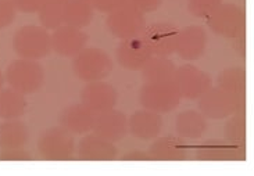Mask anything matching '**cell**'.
<instances>
[{"label":"cell","mask_w":254,"mask_h":176,"mask_svg":"<svg viewBox=\"0 0 254 176\" xmlns=\"http://www.w3.org/2000/svg\"><path fill=\"white\" fill-rule=\"evenodd\" d=\"M81 102L90 111L97 114L114 109L118 102V93L107 82H86V86L81 92Z\"/></svg>","instance_id":"11"},{"label":"cell","mask_w":254,"mask_h":176,"mask_svg":"<svg viewBox=\"0 0 254 176\" xmlns=\"http://www.w3.org/2000/svg\"><path fill=\"white\" fill-rule=\"evenodd\" d=\"M50 42L52 50H55L59 56L75 57L86 46L88 35L81 28L63 24L62 27L56 28L53 35L50 36Z\"/></svg>","instance_id":"12"},{"label":"cell","mask_w":254,"mask_h":176,"mask_svg":"<svg viewBox=\"0 0 254 176\" xmlns=\"http://www.w3.org/2000/svg\"><path fill=\"white\" fill-rule=\"evenodd\" d=\"M17 8L14 7L11 0H0V29L11 25L15 18Z\"/></svg>","instance_id":"30"},{"label":"cell","mask_w":254,"mask_h":176,"mask_svg":"<svg viewBox=\"0 0 254 176\" xmlns=\"http://www.w3.org/2000/svg\"><path fill=\"white\" fill-rule=\"evenodd\" d=\"M196 156L201 161H238L245 158V147L228 140H208L197 149Z\"/></svg>","instance_id":"19"},{"label":"cell","mask_w":254,"mask_h":176,"mask_svg":"<svg viewBox=\"0 0 254 176\" xmlns=\"http://www.w3.org/2000/svg\"><path fill=\"white\" fill-rule=\"evenodd\" d=\"M29 140V129L18 119L4 121L0 125V147L3 150L20 149Z\"/></svg>","instance_id":"23"},{"label":"cell","mask_w":254,"mask_h":176,"mask_svg":"<svg viewBox=\"0 0 254 176\" xmlns=\"http://www.w3.org/2000/svg\"><path fill=\"white\" fill-rule=\"evenodd\" d=\"M128 3H129V0H92L93 7L103 13H111Z\"/></svg>","instance_id":"32"},{"label":"cell","mask_w":254,"mask_h":176,"mask_svg":"<svg viewBox=\"0 0 254 176\" xmlns=\"http://www.w3.org/2000/svg\"><path fill=\"white\" fill-rule=\"evenodd\" d=\"M224 135L228 142L234 144H245L248 135V122H246V116L242 110L231 116V119L224 128Z\"/></svg>","instance_id":"28"},{"label":"cell","mask_w":254,"mask_h":176,"mask_svg":"<svg viewBox=\"0 0 254 176\" xmlns=\"http://www.w3.org/2000/svg\"><path fill=\"white\" fill-rule=\"evenodd\" d=\"M0 160L1 161H28V160H32V156L29 151L20 147V149L4 150L0 154Z\"/></svg>","instance_id":"31"},{"label":"cell","mask_w":254,"mask_h":176,"mask_svg":"<svg viewBox=\"0 0 254 176\" xmlns=\"http://www.w3.org/2000/svg\"><path fill=\"white\" fill-rule=\"evenodd\" d=\"M90 1H92V0H90Z\"/></svg>","instance_id":"37"},{"label":"cell","mask_w":254,"mask_h":176,"mask_svg":"<svg viewBox=\"0 0 254 176\" xmlns=\"http://www.w3.org/2000/svg\"><path fill=\"white\" fill-rule=\"evenodd\" d=\"M107 28L111 35L118 39L124 41L135 38L142 34L144 29V15L139 8L128 3L109 13Z\"/></svg>","instance_id":"8"},{"label":"cell","mask_w":254,"mask_h":176,"mask_svg":"<svg viewBox=\"0 0 254 176\" xmlns=\"http://www.w3.org/2000/svg\"><path fill=\"white\" fill-rule=\"evenodd\" d=\"M207 118L199 111L186 110L177 117V133L184 139L197 140L206 133Z\"/></svg>","instance_id":"21"},{"label":"cell","mask_w":254,"mask_h":176,"mask_svg":"<svg viewBox=\"0 0 254 176\" xmlns=\"http://www.w3.org/2000/svg\"><path fill=\"white\" fill-rule=\"evenodd\" d=\"M95 15V7L90 0H65L64 24L83 29L88 27Z\"/></svg>","instance_id":"22"},{"label":"cell","mask_w":254,"mask_h":176,"mask_svg":"<svg viewBox=\"0 0 254 176\" xmlns=\"http://www.w3.org/2000/svg\"><path fill=\"white\" fill-rule=\"evenodd\" d=\"M95 113L90 111L86 106L72 104L62 111L59 117L60 126L68 130L71 135H86L93 129Z\"/></svg>","instance_id":"18"},{"label":"cell","mask_w":254,"mask_h":176,"mask_svg":"<svg viewBox=\"0 0 254 176\" xmlns=\"http://www.w3.org/2000/svg\"><path fill=\"white\" fill-rule=\"evenodd\" d=\"M175 64L167 57H151L142 68V75L146 82L171 81L175 72Z\"/></svg>","instance_id":"25"},{"label":"cell","mask_w":254,"mask_h":176,"mask_svg":"<svg viewBox=\"0 0 254 176\" xmlns=\"http://www.w3.org/2000/svg\"><path fill=\"white\" fill-rule=\"evenodd\" d=\"M38 151L48 161H69L75 153L74 137L62 126L45 130L38 139Z\"/></svg>","instance_id":"7"},{"label":"cell","mask_w":254,"mask_h":176,"mask_svg":"<svg viewBox=\"0 0 254 176\" xmlns=\"http://www.w3.org/2000/svg\"><path fill=\"white\" fill-rule=\"evenodd\" d=\"M164 121L161 118V114L146 109L135 111L128 119V130L135 137L144 142L154 140L156 137H158L161 133Z\"/></svg>","instance_id":"16"},{"label":"cell","mask_w":254,"mask_h":176,"mask_svg":"<svg viewBox=\"0 0 254 176\" xmlns=\"http://www.w3.org/2000/svg\"><path fill=\"white\" fill-rule=\"evenodd\" d=\"M121 160H123V161H149L150 157H149V153L135 150V151L125 153L124 156L121 157Z\"/></svg>","instance_id":"35"},{"label":"cell","mask_w":254,"mask_h":176,"mask_svg":"<svg viewBox=\"0 0 254 176\" xmlns=\"http://www.w3.org/2000/svg\"><path fill=\"white\" fill-rule=\"evenodd\" d=\"M149 157L154 161H182L188 157V146L175 136L156 137L149 149Z\"/></svg>","instance_id":"20"},{"label":"cell","mask_w":254,"mask_h":176,"mask_svg":"<svg viewBox=\"0 0 254 176\" xmlns=\"http://www.w3.org/2000/svg\"><path fill=\"white\" fill-rule=\"evenodd\" d=\"M178 88L172 81L147 82L139 93L142 107L158 114H168L181 103Z\"/></svg>","instance_id":"3"},{"label":"cell","mask_w":254,"mask_h":176,"mask_svg":"<svg viewBox=\"0 0 254 176\" xmlns=\"http://www.w3.org/2000/svg\"><path fill=\"white\" fill-rule=\"evenodd\" d=\"M117 156L118 150L114 143L96 133L83 136L78 143V157L83 161H114Z\"/></svg>","instance_id":"17"},{"label":"cell","mask_w":254,"mask_h":176,"mask_svg":"<svg viewBox=\"0 0 254 176\" xmlns=\"http://www.w3.org/2000/svg\"><path fill=\"white\" fill-rule=\"evenodd\" d=\"M245 106V96L236 95L221 88H211L199 97L200 113L210 119H225L241 111Z\"/></svg>","instance_id":"2"},{"label":"cell","mask_w":254,"mask_h":176,"mask_svg":"<svg viewBox=\"0 0 254 176\" xmlns=\"http://www.w3.org/2000/svg\"><path fill=\"white\" fill-rule=\"evenodd\" d=\"M129 3L139 8L142 13H150L163 4V0H129Z\"/></svg>","instance_id":"34"},{"label":"cell","mask_w":254,"mask_h":176,"mask_svg":"<svg viewBox=\"0 0 254 176\" xmlns=\"http://www.w3.org/2000/svg\"><path fill=\"white\" fill-rule=\"evenodd\" d=\"M248 75L246 69L242 67H229L222 69L217 76V86L236 95L246 93Z\"/></svg>","instance_id":"26"},{"label":"cell","mask_w":254,"mask_h":176,"mask_svg":"<svg viewBox=\"0 0 254 176\" xmlns=\"http://www.w3.org/2000/svg\"><path fill=\"white\" fill-rule=\"evenodd\" d=\"M17 11L21 13H38L45 0H11Z\"/></svg>","instance_id":"33"},{"label":"cell","mask_w":254,"mask_h":176,"mask_svg":"<svg viewBox=\"0 0 254 176\" xmlns=\"http://www.w3.org/2000/svg\"><path fill=\"white\" fill-rule=\"evenodd\" d=\"M27 111L25 95L14 89H0V119H18Z\"/></svg>","instance_id":"24"},{"label":"cell","mask_w":254,"mask_h":176,"mask_svg":"<svg viewBox=\"0 0 254 176\" xmlns=\"http://www.w3.org/2000/svg\"><path fill=\"white\" fill-rule=\"evenodd\" d=\"M64 4L65 0H45L39 8V21L42 27L53 29L64 24Z\"/></svg>","instance_id":"27"},{"label":"cell","mask_w":254,"mask_h":176,"mask_svg":"<svg viewBox=\"0 0 254 176\" xmlns=\"http://www.w3.org/2000/svg\"><path fill=\"white\" fill-rule=\"evenodd\" d=\"M207 48V34L204 28L199 25L184 28L178 32L175 53L188 61L199 60Z\"/></svg>","instance_id":"14"},{"label":"cell","mask_w":254,"mask_h":176,"mask_svg":"<svg viewBox=\"0 0 254 176\" xmlns=\"http://www.w3.org/2000/svg\"><path fill=\"white\" fill-rule=\"evenodd\" d=\"M171 81L178 88L181 97H185L189 100L199 99L213 86L211 76L192 64L175 68Z\"/></svg>","instance_id":"9"},{"label":"cell","mask_w":254,"mask_h":176,"mask_svg":"<svg viewBox=\"0 0 254 176\" xmlns=\"http://www.w3.org/2000/svg\"><path fill=\"white\" fill-rule=\"evenodd\" d=\"M116 55L118 64L129 71L142 69L144 64L153 57L151 50L142 36L124 39L118 46Z\"/></svg>","instance_id":"13"},{"label":"cell","mask_w":254,"mask_h":176,"mask_svg":"<svg viewBox=\"0 0 254 176\" xmlns=\"http://www.w3.org/2000/svg\"><path fill=\"white\" fill-rule=\"evenodd\" d=\"M207 24L214 34L224 38H238L245 32L246 11L232 3H221L207 15Z\"/></svg>","instance_id":"6"},{"label":"cell","mask_w":254,"mask_h":176,"mask_svg":"<svg viewBox=\"0 0 254 176\" xmlns=\"http://www.w3.org/2000/svg\"><path fill=\"white\" fill-rule=\"evenodd\" d=\"M92 130L106 140L116 143L128 133V118L124 113L114 109L97 113Z\"/></svg>","instance_id":"15"},{"label":"cell","mask_w":254,"mask_h":176,"mask_svg":"<svg viewBox=\"0 0 254 176\" xmlns=\"http://www.w3.org/2000/svg\"><path fill=\"white\" fill-rule=\"evenodd\" d=\"M13 49L21 59L38 61L45 59L52 50L48 29L39 25L21 27L14 34Z\"/></svg>","instance_id":"1"},{"label":"cell","mask_w":254,"mask_h":176,"mask_svg":"<svg viewBox=\"0 0 254 176\" xmlns=\"http://www.w3.org/2000/svg\"><path fill=\"white\" fill-rule=\"evenodd\" d=\"M4 78L11 89L22 95H32L41 89L45 72L38 60L18 59L7 67Z\"/></svg>","instance_id":"4"},{"label":"cell","mask_w":254,"mask_h":176,"mask_svg":"<svg viewBox=\"0 0 254 176\" xmlns=\"http://www.w3.org/2000/svg\"><path fill=\"white\" fill-rule=\"evenodd\" d=\"M4 81H6V78H4V75H3V72L0 71V89H3Z\"/></svg>","instance_id":"36"},{"label":"cell","mask_w":254,"mask_h":176,"mask_svg":"<svg viewBox=\"0 0 254 176\" xmlns=\"http://www.w3.org/2000/svg\"><path fill=\"white\" fill-rule=\"evenodd\" d=\"M72 69L83 82L102 81L111 72L113 61L102 49L85 48L74 57Z\"/></svg>","instance_id":"5"},{"label":"cell","mask_w":254,"mask_h":176,"mask_svg":"<svg viewBox=\"0 0 254 176\" xmlns=\"http://www.w3.org/2000/svg\"><path fill=\"white\" fill-rule=\"evenodd\" d=\"M218 4H221V0H188L189 11L199 18H207Z\"/></svg>","instance_id":"29"},{"label":"cell","mask_w":254,"mask_h":176,"mask_svg":"<svg viewBox=\"0 0 254 176\" xmlns=\"http://www.w3.org/2000/svg\"><path fill=\"white\" fill-rule=\"evenodd\" d=\"M178 29L168 22H157L142 31V38L147 43L153 56H167L175 53Z\"/></svg>","instance_id":"10"}]
</instances>
